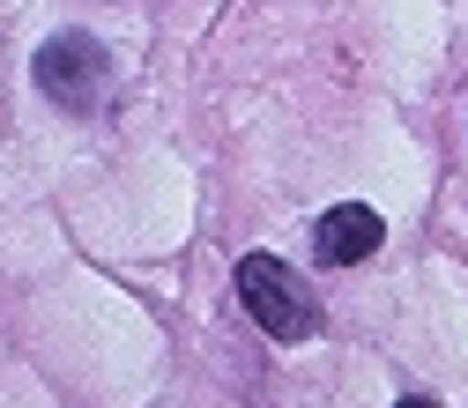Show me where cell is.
<instances>
[{
    "instance_id": "1",
    "label": "cell",
    "mask_w": 468,
    "mask_h": 408,
    "mask_svg": "<svg viewBox=\"0 0 468 408\" xmlns=\"http://www.w3.org/2000/svg\"><path fill=\"white\" fill-rule=\"evenodd\" d=\"M239 305H246V312H253V327H261V334H275V341H305V334L320 327L313 289L290 275L275 253H246V260H239Z\"/></svg>"
},
{
    "instance_id": "2",
    "label": "cell",
    "mask_w": 468,
    "mask_h": 408,
    "mask_svg": "<svg viewBox=\"0 0 468 408\" xmlns=\"http://www.w3.org/2000/svg\"><path fill=\"white\" fill-rule=\"evenodd\" d=\"M37 89L60 104V111H97L104 89H112V68H104V45L90 30H60V37H45L37 45Z\"/></svg>"
},
{
    "instance_id": "3",
    "label": "cell",
    "mask_w": 468,
    "mask_h": 408,
    "mask_svg": "<svg viewBox=\"0 0 468 408\" xmlns=\"http://www.w3.org/2000/svg\"><path fill=\"white\" fill-rule=\"evenodd\" d=\"M379 238H387V223H379L365 201H342V208H327V215L313 223V260H327V267H357V260L379 253Z\"/></svg>"
},
{
    "instance_id": "4",
    "label": "cell",
    "mask_w": 468,
    "mask_h": 408,
    "mask_svg": "<svg viewBox=\"0 0 468 408\" xmlns=\"http://www.w3.org/2000/svg\"><path fill=\"white\" fill-rule=\"evenodd\" d=\"M394 408H431V401H394Z\"/></svg>"
}]
</instances>
